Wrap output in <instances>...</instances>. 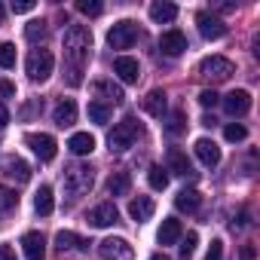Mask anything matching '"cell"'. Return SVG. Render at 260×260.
<instances>
[{
  "mask_svg": "<svg viewBox=\"0 0 260 260\" xmlns=\"http://www.w3.org/2000/svg\"><path fill=\"white\" fill-rule=\"evenodd\" d=\"M89 49H92V34L86 25H71L64 31V74H68V86H80L83 83V68L89 61Z\"/></svg>",
  "mask_w": 260,
  "mask_h": 260,
  "instance_id": "cell-1",
  "label": "cell"
},
{
  "mask_svg": "<svg viewBox=\"0 0 260 260\" xmlns=\"http://www.w3.org/2000/svg\"><path fill=\"white\" fill-rule=\"evenodd\" d=\"M141 122L135 119V116H122L116 125H113V132L107 135V147L113 150V153H122V150H128L138 138H141Z\"/></svg>",
  "mask_w": 260,
  "mask_h": 260,
  "instance_id": "cell-2",
  "label": "cell"
},
{
  "mask_svg": "<svg viewBox=\"0 0 260 260\" xmlns=\"http://www.w3.org/2000/svg\"><path fill=\"white\" fill-rule=\"evenodd\" d=\"M64 193L68 196H83V193H89L92 190V184H95V172L89 169V166H71V169H64Z\"/></svg>",
  "mask_w": 260,
  "mask_h": 260,
  "instance_id": "cell-3",
  "label": "cell"
},
{
  "mask_svg": "<svg viewBox=\"0 0 260 260\" xmlns=\"http://www.w3.org/2000/svg\"><path fill=\"white\" fill-rule=\"evenodd\" d=\"M52 68H55V58L49 49H31L28 61H25V71L34 83H46L52 77Z\"/></svg>",
  "mask_w": 260,
  "mask_h": 260,
  "instance_id": "cell-4",
  "label": "cell"
},
{
  "mask_svg": "<svg viewBox=\"0 0 260 260\" xmlns=\"http://www.w3.org/2000/svg\"><path fill=\"white\" fill-rule=\"evenodd\" d=\"M233 61L230 58H223V55H211V58H202V64H199V74L208 80V83H223V80H230L233 77Z\"/></svg>",
  "mask_w": 260,
  "mask_h": 260,
  "instance_id": "cell-5",
  "label": "cell"
},
{
  "mask_svg": "<svg viewBox=\"0 0 260 260\" xmlns=\"http://www.w3.org/2000/svg\"><path fill=\"white\" fill-rule=\"evenodd\" d=\"M135 40H138V25H135V22H128V19L116 22V25L110 28V34H107L110 49H128Z\"/></svg>",
  "mask_w": 260,
  "mask_h": 260,
  "instance_id": "cell-6",
  "label": "cell"
},
{
  "mask_svg": "<svg viewBox=\"0 0 260 260\" xmlns=\"http://www.w3.org/2000/svg\"><path fill=\"white\" fill-rule=\"evenodd\" d=\"M25 144H28V147L43 159V162L55 159L58 144H55V138H52V135H46V132H28V135H25Z\"/></svg>",
  "mask_w": 260,
  "mask_h": 260,
  "instance_id": "cell-7",
  "label": "cell"
},
{
  "mask_svg": "<svg viewBox=\"0 0 260 260\" xmlns=\"http://www.w3.org/2000/svg\"><path fill=\"white\" fill-rule=\"evenodd\" d=\"M98 254H101V260H132L135 248L128 245L125 239H104L98 245Z\"/></svg>",
  "mask_w": 260,
  "mask_h": 260,
  "instance_id": "cell-8",
  "label": "cell"
},
{
  "mask_svg": "<svg viewBox=\"0 0 260 260\" xmlns=\"http://www.w3.org/2000/svg\"><path fill=\"white\" fill-rule=\"evenodd\" d=\"M196 25H199V34H202L205 40H220V37H226V25H223V19H217L214 13H199V16H196Z\"/></svg>",
  "mask_w": 260,
  "mask_h": 260,
  "instance_id": "cell-9",
  "label": "cell"
},
{
  "mask_svg": "<svg viewBox=\"0 0 260 260\" xmlns=\"http://www.w3.org/2000/svg\"><path fill=\"white\" fill-rule=\"evenodd\" d=\"M159 49H162V55H169V58H175V55L187 52V34H184V31H178V28L166 31V34L159 37Z\"/></svg>",
  "mask_w": 260,
  "mask_h": 260,
  "instance_id": "cell-10",
  "label": "cell"
},
{
  "mask_svg": "<svg viewBox=\"0 0 260 260\" xmlns=\"http://www.w3.org/2000/svg\"><path fill=\"white\" fill-rule=\"evenodd\" d=\"M86 220L92 223V226H113L116 220H119V211H116V205L113 202H101V205H95L89 214H86Z\"/></svg>",
  "mask_w": 260,
  "mask_h": 260,
  "instance_id": "cell-11",
  "label": "cell"
},
{
  "mask_svg": "<svg viewBox=\"0 0 260 260\" xmlns=\"http://www.w3.org/2000/svg\"><path fill=\"white\" fill-rule=\"evenodd\" d=\"M223 110L236 119V116H245L248 110H251V95L245 92V89H236V92H230L226 98H223Z\"/></svg>",
  "mask_w": 260,
  "mask_h": 260,
  "instance_id": "cell-12",
  "label": "cell"
},
{
  "mask_svg": "<svg viewBox=\"0 0 260 260\" xmlns=\"http://www.w3.org/2000/svg\"><path fill=\"white\" fill-rule=\"evenodd\" d=\"M166 172H175V175H181V178L196 175V172H193L190 156H187L184 150H178V147H172V150H169V156H166Z\"/></svg>",
  "mask_w": 260,
  "mask_h": 260,
  "instance_id": "cell-13",
  "label": "cell"
},
{
  "mask_svg": "<svg viewBox=\"0 0 260 260\" xmlns=\"http://www.w3.org/2000/svg\"><path fill=\"white\" fill-rule=\"evenodd\" d=\"M22 248H25L28 260H46V239H43V233H37V230L25 233L22 236Z\"/></svg>",
  "mask_w": 260,
  "mask_h": 260,
  "instance_id": "cell-14",
  "label": "cell"
},
{
  "mask_svg": "<svg viewBox=\"0 0 260 260\" xmlns=\"http://www.w3.org/2000/svg\"><path fill=\"white\" fill-rule=\"evenodd\" d=\"M113 74H116L122 83H138V77H141V68H138V61H135V58L119 55V58H113Z\"/></svg>",
  "mask_w": 260,
  "mask_h": 260,
  "instance_id": "cell-15",
  "label": "cell"
},
{
  "mask_svg": "<svg viewBox=\"0 0 260 260\" xmlns=\"http://www.w3.org/2000/svg\"><path fill=\"white\" fill-rule=\"evenodd\" d=\"M196 156H199V162H202L205 169H214V166L220 162V147H217L214 141H208V138H199V141H196Z\"/></svg>",
  "mask_w": 260,
  "mask_h": 260,
  "instance_id": "cell-16",
  "label": "cell"
},
{
  "mask_svg": "<svg viewBox=\"0 0 260 260\" xmlns=\"http://www.w3.org/2000/svg\"><path fill=\"white\" fill-rule=\"evenodd\" d=\"M4 175L7 178H16L19 184H28L31 181V169H28V162L25 159H19V156H10V159H4Z\"/></svg>",
  "mask_w": 260,
  "mask_h": 260,
  "instance_id": "cell-17",
  "label": "cell"
},
{
  "mask_svg": "<svg viewBox=\"0 0 260 260\" xmlns=\"http://www.w3.org/2000/svg\"><path fill=\"white\" fill-rule=\"evenodd\" d=\"M92 89H95V95H101L98 101H101V104H107V107H110V104H119V101L125 98V95H122V89H119L116 83H110V80H98Z\"/></svg>",
  "mask_w": 260,
  "mask_h": 260,
  "instance_id": "cell-18",
  "label": "cell"
},
{
  "mask_svg": "<svg viewBox=\"0 0 260 260\" xmlns=\"http://www.w3.org/2000/svg\"><path fill=\"white\" fill-rule=\"evenodd\" d=\"M52 119H55V125H61V128L74 125V122H77V104H74L71 98H61V101L55 104V110H52Z\"/></svg>",
  "mask_w": 260,
  "mask_h": 260,
  "instance_id": "cell-19",
  "label": "cell"
},
{
  "mask_svg": "<svg viewBox=\"0 0 260 260\" xmlns=\"http://www.w3.org/2000/svg\"><path fill=\"white\" fill-rule=\"evenodd\" d=\"M153 211H156V205H153V199H150V196H138V199L128 202V214H132V220H138V223L150 220V217H153Z\"/></svg>",
  "mask_w": 260,
  "mask_h": 260,
  "instance_id": "cell-20",
  "label": "cell"
},
{
  "mask_svg": "<svg viewBox=\"0 0 260 260\" xmlns=\"http://www.w3.org/2000/svg\"><path fill=\"white\" fill-rule=\"evenodd\" d=\"M144 110H147L150 116L162 119V116H166V110H169V98H166V92H162V89L147 92V98H144Z\"/></svg>",
  "mask_w": 260,
  "mask_h": 260,
  "instance_id": "cell-21",
  "label": "cell"
},
{
  "mask_svg": "<svg viewBox=\"0 0 260 260\" xmlns=\"http://www.w3.org/2000/svg\"><path fill=\"white\" fill-rule=\"evenodd\" d=\"M175 205H178V211L193 214V211L202 205V196H199V190H196V187H184V190L175 196Z\"/></svg>",
  "mask_w": 260,
  "mask_h": 260,
  "instance_id": "cell-22",
  "label": "cell"
},
{
  "mask_svg": "<svg viewBox=\"0 0 260 260\" xmlns=\"http://www.w3.org/2000/svg\"><path fill=\"white\" fill-rule=\"evenodd\" d=\"M150 19L159 22V25H169L178 19V7L169 4V0H156V4H150Z\"/></svg>",
  "mask_w": 260,
  "mask_h": 260,
  "instance_id": "cell-23",
  "label": "cell"
},
{
  "mask_svg": "<svg viewBox=\"0 0 260 260\" xmlns=\"http://www.w3.org/2000/svg\"><path fill=\"white\" fill-rule=\"evenodd\" d=\"M68 147H71V153L86 156V153H92V150H95V138H92L89 132H74V135H71V141H68Z\"/></svg>",
  "mask_w": 260,
  "mask_h": 260,
  "instance_id": "cell-24",
  "label": "cell"
},
{
  "mask_svg": "<svg viewBox=\"0 0 260 260\" xmlns=\"http://www.w3.org/2000/svg\"><path fill=\"white\" fill-rule=\"evenodd\" d=\"M156 239H159V245H175V242L181 239V220L166 217L162 226H159V233H156Z\"/></svg>",
  "mask_w": 260,
  "mask_h": 260,
  "instance_id": "cell-25",
  "label": "cell"
},
{
  "mask_svg": "<svg viewBox=\"0 0 260 260\" xmlns=\"http://www.w3.org/2000/svg\"><path fill=\"white\" fill-rule=\"evenodd\" d=\"M128 190H132V178H128V172H113L107 178V193L110 196H125Z\"/></svg>",
  "mask_w": 260,
  "mask_h": 260,
  "instance_id": "cell-26",
  "label": "cell"
},
{
  "mask_svg": "<svg viewBox=\"0 0 260 260\" xmlns=\"http://www.w3.org/2000/svg\"><path fill=\"white\" fill-rule=\"evenodd\" d=\"M34 208H37V214L40 217H46V214H52V208H55V202H52V187H40L37 190V196H34Z\"/></svg>",
  "mask_w": 260,
  "mask_h": 260,
  "instance_id": "cell-27",
  "label": "cell"
},
{
  "mask_svg": "<svg viewBox=\"0 0 260 260\" xmlns=\"http://www.w3.org/2000/svg\"><path fill=\"white\" fill-rule=\"evenodd\" d=\"M89 242L86 239H80V236H74V233H68V230H61L58 236H55V248L58 251H71V248H86Z\"/></svg>",
  "mask_w": 260,
  "mask_h": 260,
  "instance_id": "cell-28",
  "label": "cell"
},
{
  "mask_svg": "<svg viewBox=\"0 0 260 260\" xmlns=\"http://www.w3.org/2000/svg\"><path fill=\"white\" fill-rule=\"evenodd\" d=\"M46 34H49V28H46V22H43V19H34V22H28V25H25V37H28L31 43L46 40Z\"/></svg>",
  "mask_w": 260,
  "mask_h": 260,
  "instance_id": "cell-29",
  "label": "cell"
},
{
  "mask_svg": "<svg viewBox=\"0 0 260 260\" xmlns=\"http://www.w3.org/2000/svg\"><path fill=\"white\" fill-rule=\"evenodd\" d=\"M147 181H150V187H153V190H166V187H169V172H166L162 166H150Z\"/></svg>",
  "mask_w": 260,
  "mask_h": 260,
  "instance_id": "cell-30",
  "label": "cell"
},
{
  "mask_svg": "<svg viewBox=\"0 0 260 260\" xmlns=\"http://www.w3.org/2000/svg\"><path fill=\"white\" fill-rule=\"evenodd\" d=\"M89 119L98 122V125H104V122L110 119V107L101 104V101H89Z\"/></svg>",
  "mask_w": 260,
  "mask_h": 260,
  "instance_id": "cell-31",
  "label": "cell"
},
{
  "mask_svg": "<svg viewBox=\"0 0 260 260\" xmlns=\"http://www.w3.org/2000/svg\"><path fill=\"white\" fill-rule=\"evenodd\" d=\"M223 138H226L230 144H236V141H245V138H248V128H245L242 122H230V125L223 128Z\"/></svg>",
  "mask_w": 260,
  "mask_h": 260,
  "instance_id": "cell-32",
  "label": "cell"
},
{
  "mask_svg": "<svg viewBox=\"0 0 260 260\" xmlns=\"http://www.w3.org/2000/svg\"><path fill=\"white\" fill-rule=\"evenodd\" d=\"M187 128V122H184V110H175L172 116H169V122H166V132L169 135H181Z\"/></svg>",
  "mask_w": 260,
  "mask_h": 260,
  "instance_id": "cell-33",
  "label": "cell"
},
{
  "mask_svg": "<svg viewBox=\"0 0 260 260\" xmlns=\"http://www.w3.org/2000/svg\"><path fill=\"white\" fill-rule=\"evenodd\" d=\"M77 10L83 16H101L104 13V4H101V0H77Z\"/></svg>",
  "mask_w": 260,
  "mask_h": 260,
  "instance_id": "cell-34",
  "label": "cell"
},
{
  "mask_svg": "<svg viewBox=\"0 0 260 260\" xmlns=\"http://www.w3.org/2000/svg\"><path fill=\"white\" fill-rule=\"evenodd\" d=\"M0 68H16V46L0 43Z\"/></svg>",
  "mask_w": 260,
  "mask_h": 260,
  "instance_id": "cell-35",
  "label": "cell"
},
{
  "mask_svg": "<svg viewBox=\"0 0 260 260\" xmlns=\"http://www.w3.org/2000/svg\"><path fill=\"white\" fill-rule=\"evenodd\" d=\"M19 205V196L10 190V187H0V211H10Z\"/></svg>",
  "mask_w": 260,
  "mask_h": 260,
  "instance_id": "cell-36",
  "label": "cell"
},
{
  "mask_svg": "<svg viewBox=\"0 0 260 260\" xmlns=\"http://www.w3.org/2000/svg\"><path fill=\"white\" fill-rule=\"evenodd\" d=\"M196 242H199V236H196V233H187V236H184V242H181V257H184V260H190V257H193Z\"/></svg>",
  "mask_w": 260,
  "mask_h": 260,
  "instance_id": "cell-37",
  "label": "cell"
},
{
  "mask_svg": "<svg viewBox=\"0 0 260 260\" xmlns=\"http://www.w3.org/2000/svg\"><path fill=\"white\" fill-rule=\"evenodd\" d=\"M217 101H220V95H217L214 89H202V92H199V104H202V107H214Z\"/></svg>",
  "mask_w": 260,
  "mask_h": 260,
  "instance_id": "cell-38",
  "label": "cell"
},
{
  "mask_svg": "<svg viewBox=\"0 0 260 260\" xmlns=\"http://www.w3.org/2000/svg\"><path fill=\"white\" fill-rule=\"evenodd\" d=\"M205 260H223V242H220V239H214V242H211V248H208Z\"/></svg>",
  "mask_w": 260,
  "mask_h": 260,
  "instance_id": "cell-39",
  "label": "cell"
},
{
  "mask_svg": "<svg viewBox=\"0 0 260 260\" xmlns=\"http://www.w3.org/2000/svg\"><path fill=\"white\" fill-rule=\"evenodd\" d=\"M34 10V0H13V13H31Z\"/></svg>",
  "mask_w": 260,
  "mask_h": 260,
  "instance_id": "cell-40",
  "label": "cell"
},
{
  "mask_svg": "<svg viewBox=\"0 0 260 260\" xmlns=\"http://www.w3.org/2000/svg\"><path fill=\"white\" fill-rule=\"evenodd\" d=\"M254 257H257L254 245H242V251H239V257H236V260H254Z\"/></svg>",
  "mask_w": 260,
  "mask_h": 260,
  "instance_id": "cell-41",
  "label": "cell"
},
{
  "mask_svg": "<svg viewBox=\"0 0 260 260\" xmlns=\"http://www.w3.org/2000/svg\"><path fill=\"white\" fill-rule=\"evenodd\" d=\"M0 95H4V98H13V95H16V86L7 83V80H0Z\"/></svg>",
  "mask_w": 260,
  "mask_h": 260,
  "instance_id": "cell-42",
  "label": "cell"
},
{
  "mask_svg": "<svg viewBox=\"0 0 260 260\" xmlns=\"http://www.w3.org/2000/svg\"><path fill=\"white\" fill-rule=\"evenodd\" d=\"M0 260H16V251L10 245H0Z\"/></svg>",
  "mask_w": 260,
  "mask_h": 260,
  "instance_id": "cell-43",
  "label": "cell"
},
{
  "mask_svg": "<svg viewBox=\"0 0 260 260\" xmlns=\"http://www.w3.org/2000/svg\"><path fill=\"white\" fill-rule=\"evenodd\" d=\"M7 122H10V110H7V104H4V101H0V128H4Z\"/></svg>",
  "mask_w": 260,
  "mask_h": 260,
  "instance_id": "cell-44",
  "label": "cell"
},
{
  "mask_svg": "<svg viewBox=\"0 0 260 260\" xmlns=\"http://www.w3.org/2000/svg\"><path fill=\"white\" fill-rule=\"evenodd\" d=\"M233 226H248V211H239V217L233 220Z\"/></svg>",
  "mask_w": 260,
  "mask_h": 260,
  "instance_id": "cell-45",
  "label": "cell"
},
{
  "mask_svg": "<svg viewBox=\"0 0 260 260\" xmlns=\"http://www.w3.org/2000/svg\"><path fill=\"white\" fill-rule=\"evenodd\" d=\"M150 260H172V257H169V254H162V251H159V254H153V257H150Z\"/></svg>",
  "mask_w": 260,
  "mask_h": 260,
  "instance_id": "cell-46",
  "label": "cell"
},
{
  "mask_svg": "<svg viewBox=\"0 0 260 260\" xmlns=\"http://www.w3.org/2000/svg\"><path fill=\"white\" fill-rule=\"evenodd\" d=\"M0 25H4V7H0Z\"/></svg>",
  "mask_w": 260,
  "mask_h": 260,
  "instance_id": "cell-47",
  "label": "cell"
}]
</instances>
